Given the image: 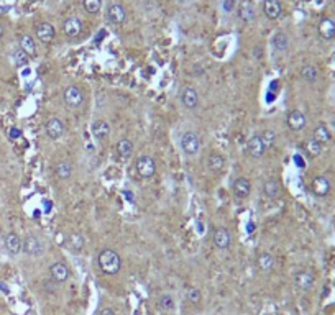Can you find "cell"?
Here are the masks:
<instances>
[{
	"mask_svg": "<svg viewBox=\"0 0 335 315\" xmlns=\"http://www.w3.org/2000/svg\"><path fill=\"white\" fill-rule=\"evenodd\" d=\"M51 205H53V203H51V202H48V200H44V212H51Z\"/></svg>",
	"mask_w": 335,
	"mask_h": 315,
	"instance_id": "obj_41",
	"label": "cell"
},
{
	"mask_svg": "<svg viewBox=\"0 0 335 315\" xmlns=\"http://www.w3.org/2000/svg\"><path fill=\"white\" fill-rule=\"evenodd\" d=\"M10 136H13V138H17V136H20V130H17V128H13V130L10 131Z\"/></svg>",
	"mask_w": 335,
	"mask_h": 315,
	"instance_id": "obj_42",
	"label": "cell"
},
{
	"mask_svg": "<svg viewBox=\"0 0 335 315\" xmlns=\"http://www.w3.org/2000/svg\"><path fill=\"white\" fill-rule=\"evenodd\" d=\"M13 63H15V66H18V68H26L30 63V56L26 55V52H23L22 49H17L13 52Z\"/></svg>",
	"mask_w": 335,
	"mask_h": 315,
	"instance_id": "obj_35",
	"label": "cell"
},
{
	"mask_svg": "<svg viewBox=\"0 0 335 315\" xmlns=\"http://www.w3.org/2000/svg\"><path fill=\"white\" fill-rule=\"evenodd\" d=\"M63 30L69 38H76L81 35V31H82V22L77 17H69L64 20Z\"/></svg>",
	"mask_w": 335,
	"mask_h": 315,
	"instance_id": "obj_11",
	"label": "cell"
},
{
	"mask_svg": "<svg viewBox=\"0 0 335 315\" xmlns=\"http://www.w3.org/2000/svg\"><path fill=\"white\" fill-rule=\"evenodd\" d=\"M4 36V26H2V23H0V38Z\"/></svg>",
	"mask_w": 335,
	"mask_h": 315,
	"instance_id": "obj_43",
	"label": "cell"
},
{
	"mask_svg": "<svg viewBox=\"0 0 335 315\" xmlns=\"http://www.w3.org/2000/svg\"><path fill=\"white\" fill-rule=\"evenodd\" d=\"M55 36H56V30L51 23L43 22V23H39L36 26V38L39 39V41L51 43L53 39H55Z\"/></svg>",
	"mask_w": 335,
	"mask_h": 315,
	"instance_id": "obj_13",
	"label": "cell"
},
{
	"mask_svg": "<svg viewBox=\"0 0 335 315\" xmlns=\"http://www.w3.org/2000/svg\"><path fill=\"white\" fill-rule=\"evenodd\" d=\"M250 190H252V184L247 179V177H238L233 182V194L238 197V199H245L250 195Z\"/></svg>",
	"mask_w": 335,
	"mask_h": 315,
	"instance_id": "obj_20",
	"label": "cell"
},
{
	"mask_svg": "<svg viewBox=\"0 0 335 315\" xmlns=\"http://www.w3.org/2000/svg\"><path fill=\"white\" fill-rule=\"evenodd\" d=\"M181 102L187 110L197 109V105H199V94H197V90L194 87H190V85L184 87L181 92Z\"/></svg>",
	"mask_w": 335,
	"mask_h": 315,
	"instance_id": "obj_7",
	"label": "cell"
},
{
	"mask_svg": "<svg viewBox=\"0 0 335 315\" xmlns=\"http://www.w3.org/2000/svg\"><path fill=\"white\" fill-rule=\"evenodd\" d=\"M311 189H312L314 195L325 197L328 192H330V181H328L325 176H315L312 179Z\"/></svg>",
	"mask_w": 335,
	"mask_h": 315,
	"instance_id": "obj_9",
	"label": "cell"
},
{
	"mask_svg": "<svg viewBox=\"0 0 335 315\" xmlns=\"http://www.w3.org/2000/svg\"><path fill=\"white\" fill-rule=\"evenodd\" d=\"M181 148L184 153L189 156L197 154L201 149V138L197 136V133H194V131H187V133H184L181 138Z\"/></svg>",
	"mask_w": 335,
	"mask_h": 315,
	"instance_id": "obj_2",
	"label": "cell"
},
{
	"mask_svg": "<svg viewBox=\"0 0 335 315\" xmlns=\"http://www.w3.org/2000/svg\"><path fill=\"white\" fill-rule=\"evenodd\" d=\"M332 127L335 128V118H333V122H332Z\"/></svg>",
	"mask_w": 335,
	"mask_h": 315,
	"instance_id": "obj_44",
	"label": "cell"
},
{
	"mask_svg": "<svg viewBox=\"0 0 335 315\" xmlns=\"http://www.w3.org/2000/svg\"><path fill=\"white\" fill-rule=\"evenodd\" d=\"M4 245L10 254H18L22 251V240H20V236L17 233H7L4 238Z\"/></svg>",
	"mask_w": 335,
	"mask_h": 315,
	"instance_id": "obj_18",
	"label": "cell"
},
{
	"mask_svg": "<svg viewBox=\"0 0 335 315\" xmlns=\"http://www.w3.org/2000/svg\"><path fill=\"white\" fill-rule=\"evenodd\" d=\"M69 268L64 265V262H55L50 268V276L55 282H64L69 278Z\"/></svg>",
	"mask_w": 335,
	"mask_h": 315,
	"instance_id": "obj_15",
	"label": "cell"
},
{
	"mask_svg": "<svg viewBox=\"0 0 335 315\" xmlns=\"http://www.w3.org/2000/svg\"><path fill=\"white\" fill-rule=\"evenodd\" d=\"M63 98H64V103L68 105L69 109H79L84 102V94L76 85H69V87L64 89Z\"/></svg>",
	"mask_w": 335,
	"mask_h": 315,
	"instance_id": "obj_3",
	"label": "cell"
},
{
	"mask_svg": "<svg viewBox=\"0 0 335 315\" xmlns=\"http://www.w3.org/2000/svg\"><path fill=\"white\" fill-rule=\"evenodd\" d=\"M232 243V235L227 228H215L214 230V245L219 249H227Z\"/></svg>",
	"mask_w": 335,
	"mask_h": 315,
	"instance_id": "obj_14",
	"label": "cell"
},
{
	"mask_svg": "<svg viewBox=\"0 0 335 315\" xmlns=\"http://www.w3.org/2000/svg\"><path fill=\"white\" fill-rule=\"evenodd\" d=\"M82 4H84L85 12L92 13V15H95V13H99V10H101L102 0H82Z\"/></svg>",
	"mask_w": 335,
	"mask_h": 315,
	"instance_id": "obj_37",
	"label": "cell"
},
{
	"mask_svg": "<svg viewBox=\"0 0 335 315\" xmlns=\"http://www.w3.org/2000/svg\"><path fill=\"white\" fill-rule=\"evenodd\" d=\"M261 140H263V144H265V148L269 149L274 146V141H276V135L273 130H265L263 133H260Z\"/></svg>",
	"mask_w": 335,
	"mask_h": 315,
	"instance_id": "obj_36",
	"label": "cell"
},
{
	"mask_svg": "<svg viewBox=\"0 0 335 315\" xmlns=\"http://www.w3.org/2000/svg\"><path fill=\"white\" fill-rule=\"evenodd\" d=\"M97 262H99V268H101V271L107 276H114L120 271L122 268V258L120 254L114 249H104V251L99 253V258H97Z\"/></svg>",
	"mask_w": 335,
	"mask_h": 315,
	"instance_id": "obj_1",
	"label": "cell"
},
{
	"mask_svg": "<svg viewBox=\"0 0 335 315\" xmlns=\"http://www.w3.org/2000/svg\"><path fill=\"white\" fill-rule=\"evenodd\" d=\"M301 77L304 79L306 82L314 84L315 81H317V77H319V71H317L315 66L307 64V66H304V68L301 69Z\"/></svg>",
	"mask_w": 335,
	"mask_h": 315,
	"instance_id": "obj_30",
	"label": "cell"
},
{
	"mask_svg": "<svg viewBox=\"0 0 335 315\" xmlns=\"http://www.w3.org/2000/svg\"><path fill=\"white\" fill-rule=\"evenodd\" d=\"M263 190H265L266 197H269V199H276V197H279V194H281L279 184L276 182L274 179L266 181V182H265V187H263Z\"/></svg>",
	"mask_w": 335,
	"mask_h": 315,
	"instance_id": "obj_32",
	"label": "cell"
},
{
	"mask_svg": "<svg viewBox=\"0 0 335 315\" xmlns=\"http://www.w3.org/2000/svg\"><path fill=\"white\" fill-rule=\"evenodd\" d=\"M322 144L320 143H317L314 140V138H311V140H307L306 143H304V151L306 153L311 156V158H317V156H320V153H322Z\"/></svg>",
	"mask_w": 335,
	"mask_h": 315,
	"instance_id": "obj_31",
	"label": "cell"
},
{
	"mask_svg": "<svg viewBox=\"0 0 335 315\" xmlns=\"http://www.w3.org/2000/svg\"><path fill=\"white\" fill-rule=\"evenodd\" d=\"M238 17L242 22H252L256 17V10H255V5L252 4V0H242L238 4Z\"/></svg>",
	"mask_w": 335,
	"mask_h": 315,
	"instance_id": "obj_16",
	"label": "cell"
},
{
	"mask_svg": "<svg viewBox=\"0 0 335 315\" xmlns=\"http://www.w3.org/2000/svg\"><path fill=\"white\" fill-rule=\"evenodd\" d=\"M92 135H94L95 140L99 141H104L105 138H107L110 135V127L107 122L104 120H97L94 122V125H92Z\"/></svg>",
	"mask_w": 335,
	"mask_h": 315,
	"instance_id": "obj_22",
	"label": "cell"
},
{
	"mask_svg": "<svg viewBox=\"0 0 335 315\" xmlns=\"http://www.w3.org/2000/svg\"><path fill=\"white\" fill-rule=\"evenodd\" d=\"M263 12H265V15L269 20H276L281 17L282 7L279 4V0H265V4H263Z\"/></svg>",
	"mask_w": 335,
	"mask_h": 315,
	"instance_id": "obj_19",
	"label": "cell"
},
{
	"mask_svg": "<svg viewBox=\"0 0 335 315\" xmlns=\"http://www.w3.org/2000/svg\"><path fill=\"white\" fill-rule=\"evenodd\" d=\"M247 149H248V153H250V156L252 158H261L263 154H265V151H266V148H265V144H263V140H261V136L260 135H253L252 138L248 140V143H247Z\"/></svg>",
	"mask_w": 335,
	"mask_h": 315,
	"instance_id": "obj_10",
	"label": "cell"
},
{
	"mask_svg": "<svg viewBox=\"0 0 335 315\" xmlns=\"http://www.w3.org/2000/svg\"><path fill=\"white\" fill-rule=\"evenodd\" d=\"M101 315H117L112 308H104V310H101Z\"/></svg>",
	"mask_w": 335,
	"mask_h": 315,
	"instance_id": "obj_40",
	"label": "cell"
},
{
	"mask_svg": "<svg viewBox=\"0 0 335 315\" xmlns=\"http://www.w3.org/2000/svg\"><path fill=\"white\" fill-rule=\"evenodd\" d=\"M20 49L23 52H26L30 58H35L36 56V43L35 39H33L30 35H23L20 36Z\"/></svg>",
	"mask_w": 335,
	"mask_h": 315,
	"instance_id": "obj_23",
	"label": "cell"
},
{
	"mask_svg": "<svg viewBox=\"0 0 335 315\" xmlns=\"http://www.w3.org/2000/svg\"><path fill=\"white\" fill-rule=\"evenodd\" d=\"M107 18L110 23L114 25H122L127 18V13H125V9L120 4H112L107 10Z\"/></svg>",
	"mask_w": 335,
	"mask_h": 315,
	"instance_id": "obj_17",
	"label": "cell"
},
{
	"mask_svg": "<svg viewBox=\"0 0 335 315\" xmlns=\"http://www.w3.org/2000/svg\"><path fill=\"white\" fill-rule=\"evenodd\" d=\"M46 128V135H48L51 140H59L64 133V125L59 118H50L44 125Z\"/></svg>",
	"mask_w": 335,
	"mask_h": 315,
	"instance_id": "obj_12",
	"label": "cell"
},
{
	"mask_svg": "<svg viewBox=\"0 0 335 315\" xmlns=\"http://www.w3.org/2000/svg\"><path fill=\"white\" fill-rule=\"evenodd\" d=\"M117 153H118V156L122 158V160H128V158L131 156V153H133V143H131L130 140H127V138H123V140H120L117 143Z\"/></svg>",
	"mask_w": 335,
	"mask_h": 315,
	"instance_id": "obj_29",
	"label": "cell"
},
{
	"mask_svg": "<svg viewBox=\"0 0 335 315\" xmlns=\"http://www.w3.org/2000/svg\"><path fill=\"white\" fill-rule=\"evenodd\" d=\"M312 138H314V140L317 141V143H320L322 146H324V144H327L328 141H330L332 133H330V130L325 127V125H319V127L314 130Z\"/></svg>",
	"mask_w": 335,
	"mask_h": 315,
	"instance_id": "obj_27",
	"label": "cell"
},
{
	"mask_svg": "<svg viewBox=\"0 0 335 315\" xmlns=\"http://www.w3.org/2000/svg\"><path fill=\"white\" fill-rule=\"evenodd\" d=\"M66 246H68L72 253H79L84 248V236L79 233H71L66 240Z\"/></svg>",
	"mask_w": 335,
	"mask_h": 315,
	"instance_id": "obj_25",
	"label": "cell"
},
{
	"mask_svg": "<svg viewBox=\"0 0 335 315\" xmlns=\"http://www.w3.org/2000/svg\"><path fill=\"white\" fill-rule=\"evenodd\" d=\"M56 174H58V177H61V179H69L71 174H72V166L66 161L58 163L56 164Z\"/></svg>",
	"mask_w": 335,
	"mask_h": 315,
	"instance_id": "obj_34",
	"label": "cell"
},
{
	"mask_svg": "<svg viewBox=\"0 0 335 315\" xmlns=\"http://www.w3.org/2000/svg\"><path fill=\"white\" fill-rule=\"evenodd\" d=\"M236 7V0H223L222 2V10L225 13H232Z\"/></svg>",
	"mask_w": 335,
	"mask_h": 315,
	"instance_id": "obj_39",
	"label": "cell"
},
{
	"mask_svg": "<svg viewBox=\"0 0 335 315\" xmlns=\"http://www.w3.org/2000/svg\"><path fill=\"white\" fill-rule=\"evenodd\" d=\"M158 307H160L163 312H171V310H174V299H173V295L163 294L161 297L158 299Z\"/></svg>",
	"mask_w": 335,
	"mask_h": 315,
	"instance_id": "obj_33",
	"label": "cell"
},
{
	"mask_svg": "<svg viewBox=\"0 0 335 315\" xmlns=\"http://www.w3.org/2000/svg\"><path fill=\"white\" fill-rule=\"evenodd\" d=\"M186 297H187V300L190 302V304H199L201 299H202V294L197 287H189Z\"/></svg>",
	"mask_w": 335,
	"mask_h": 315,
	"instance_id": "obj_38",
	"label": "cell"
},
{
	"mask_svg": "<svg viewBox=\"0 0 335 315\" xmlns=\"http://www.w3.org/2000/svg\"><path fill=\"white\" fill-rule=\"evenodd\" d=\"M258 266H260L261 271H265V273L273 271L274 266H276L274 256H273L271 253H261V254L258 256Z\"/></svg>",
	"mask_w": 335,
	"mask_h": 315,
	"instance_id": "obj_26",
	"label": "cell"
},
{
	"mask_svg": "<svg viewBox=\"0 0 335 315\" xmlns=\"http://www.w3.org/2000/svg\"><path fill=\"white\" fill-rule=\"evenodd\" d=\"M315 284V278L311 271H299L294 276V286L299 289V291H311Z\"/></svg>",
	"mask_w": 335,
	"mask_h": 315,
	"instance_id": "obj_5",
	"label": "cell"
},
{
	"mask_svg": "<svg viewBox=\"0 0 335 315\" xmlns=\"http://www.w3.org/2000/svg\"><path fill=\"white\" fill-rule=\"evenodd\" d=\"M207 166L210 171H214V173H220V171L225 168V158L220 153H212L207 160Z\"/></svg>",
	"mask_w": 335,
	"mask_h": 315,
	"instance_id": "obj_24",
	"label": "cell"
},
{
	"mask_svg": "<svg viewBox=\"0 0 335 315\" xmlns=\"http://www.w3.org/2000/svg\"><path fill=\"white\" fill-rule=\"evenodd\" d=\"M136 173L138 176L145 177V179H150L153 177L156 173V164L153 161V158L150 156H140L136 160Z\"/></svg>",
	"mask_w": 335,
	"mask_h": 315,
	"instance_id": "obj_4",
	"label": "cell"
},
{
	"mask_svg": "<svg viewBox=\"0 0 335 315\" xmlns=\"http://www.w3.org/2000/svg\"><path fill=\"white\" fill-rule=\"evenodd\" d=\"M319 35L324 39H333L335 38V22L332 18H324L319 23Z\"/></svg>",
	"mask_w": 335,
	"mask_h": 315,
	"instance_id": "obj_21",
	"label": "cell"
},
{
	"mask_svg": "<svg viewBox=\"0 0 335 315\" xmlns=\"http://www.w3.org/2000/svg\"><path fill=\"white\" fill-rule=\"evenodd\" d=\"M286 123H288V127L291 128L293 131H301L302 128L306 127L307 120H306V115L302 114L301 110H291L288 114Z\"/></svg>",
	"mask_w": 335,
	"mask_h": 315,
	"instance_id": "obj_8",
	"label": "cell"
},
{
	"mask_svg": "<svg viewBox=\"0 0 335 315\" xmlns=\"http://www.w3.org/2000/svg\"><path fill=\"white\" fill-rule=\"evenodd\" d=\"M22 249L30 256H39L43 254V243L39 241V238L33 235H28L22 243Z\"/></svg>",
	"mask_w": 335,
	"mask_h": 315,
	"instance_id": "obj_6",
	"label": "cell"
},
{
	"mask_svg": "<svg viewBox=\"0 0 335 315\" xmlns=\"http://www.w3.org/2000/svg\"><path fill=\"white\" fill-rule=\"evenodd\" d=\"M271 44H273V48H274L276 51L282 52V51H286V49H288V46H289V38H288L286 33L278 31V33H274V36H273V39H271Z\"/></svg>",
	"mask_w": 335,
	"mask_h": 315,
	"instance_id": "obj_28",
	"label": "cell"
}]
</instances>
